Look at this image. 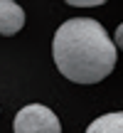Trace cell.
Listing matches in <instances>:
<instances>
[{
	"label": "cell",
	"instance_id": "cell-1",
	"mask_svg": "<svg viewBox=\"0 0 123 133\" xmlns=\"http://www.w3.org/2000/svg\"><path fill=\"white\" fill-rule=\"evenodd\" d=\"M54 64L69 81L96 84L116 69V49L104 25L91 17H71L59 25L52 39Z\"/></svg>",
	"mask_w": 123,
	"mask_h": 133
},
{
	"label": "cell",
	"instance_id": "cell-2",
	"mask_svg": "<svg viewBox=\"0 0 123 133\" xmlns=\"http://www.w3.org/2000/svg\"><path fill=\"white\" fill-rule=\"evenodd\" d=\"M15 133H62V123L52 109L42 104H30L17 111L12 121Z\"/></svg>",
	"mask_w": 123,
	"mask_h": 133
},
{
	"label": "cell",
	"instance_id": "cell-3",
	"mask_svg": "<svg viewBox=\"0 0 123 133\" xmlns=\"http://www.w3.org/2000/svg\"><path fill=\"white\" fill-rule=\"evenodd\" d=\"M25 25V10L12 0H0V35H17Z\"/></svg>",
	"mask_w": 123,
	"mask_h": 133
},
{
	"label": "cell",
	"instance_id": "cell-4",
	"mask_svg": "<svg viewBox=\"0 0 123 133\" xmlns=\"http://www.w3.org/2000/svg\"><path fill=\"white\" fill-rule=\"evenodd\" d=\"M86 133H123V111L104 114L96 121H91Z\"/></svg>",
	"mask_w": 123,
	"mask_h": 133
},
{
	"label": "cell",
	"instance_id": "cell-5",
	"mask_svg": "<svg viewBox=\"0 0 123 133\" xmlns=\"http://www.w3.org/2000/svg\"><path fill=\"white\" fill-rule=\"evenodd\" d=\"M64 3L74 5V8H96V5H104L108 0H64Z\"/></svg>",
	"mask_w": 123,
	"mask_h": 133
},
{
	"label": "cell",
	"instance_id": "cell-6",
	"mask_svg": "<svg viewBox=\"0 0 123 133\" xmlns=\"http://www.w3.org/2000/svg\"><path fill=\"white\" fill-rule=\"evenodd\" d=\"M113 44H116V49H121V52H123V25H118V30H116Z\"/></svg>",
	"mask_w": 123,
	"mask_h": 133
}]
</instances>
